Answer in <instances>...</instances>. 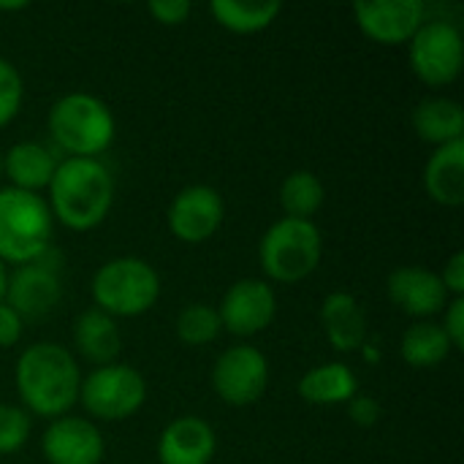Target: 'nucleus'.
I'll return each mask as SVG.
<instances>
[{"instance_id": "obj_1", "label": "nucleus", "mask_w": 464, "mask_h": 464, "mask_svg": "<svg viewBox=\"0 0 464 464\" xmlns=\"http://www.w3.org/2000/svg\"><path fill=\"white\" fill-rule=\"evenodd\" d=\"M14 386L27 413L54 421L79 402L82 372L65 345L33 343L16 359Z\"/></svg>"}, {"instance_id": "obj_2", "label": "nucleus", "mask_w": 464, "mask_h": 464, "mask_svg": "<svg viewBox=\"0 0 464 464\" xmlns=\"http://www.w3.org/2000/svg\"><path fill=\"white\" fill-rule=\"evenodd\" d=\"M46 190L52 218L65 228L84 234L109 218L114 204V174L98 158H63Z\"/></svg>"}, {"instance_id": "obj_3", "label": "nucleus", "mask_w": 464, "mask_h": 464, "mask_svg": "<svg viewBox=\"0 0 464 464\" xmlns=\"http://www.w3.org/2000/svg\"><path fill=\"white\" fill-rule=\"evenodd\" d=\"M46 130L68 158H98L117 136V122L106 101L92 92H68L46 114Z\"/></svg>"}, {"instance_id": "obj_4", "label": "nucleus", "mask_w": 464, "mask_h": 464, "mask_svg": "<svg viewBox=\"0 0 464 464\" xmlns=\"http://www.w3.org/2000/svg\"><path fill=\"white\" fill-rule=\"evenodd\" d=\"M54 218L44 196L0 188V261L24 266L52 250Z\"/></svg>"}, {"instance_id": "obj_5", "label": "nucleus", "mask_w": 464, "mask_h": 464, "mask_svg": "<svg viewBox=\"0 0 464 464\" xmlns=\"http://www.w3.org/2000/svg\"><path fill=\"white\" fill-rule=\"evenodd\" d=\"M163 283L158 269L139 256H120L98 266L90 283L92 307L117 318H136L150 313L160 299Z\"/></svg>"}, {"instance_id": "obj_6", "label": "nucleus", "mask_w": 464, "mask_h": 464, "mask_svg": "<svg viewBox=\"0 0 464 464\" xmlns=\"http://www.w3.org/2000/svg\"><path fill=\"white\" fill-rule=\"evenodd\" d=\"M324 256L321 228L313 220L280 218L272 223L258 242V264L266 283L294 285L307 280Z\"/></svg>"}, {"instance_id": "obj_7", "label": "nucleus", "mask_w": 464, "mask_h": 464, "mask_svg": "<svg viewBox=\"0 0 464 464\" xmlns=\"http://www.w3.org/2000/svg\"><path fill=\"white\" fill-rule=\"evenodd\" d=\"M79 402L95 421H125L144 408L147 381L136 367L111 362L82 378Z\"/></svg>"}, {"instance_id": "obj_8", "label": "nucleus", "mask_w": 464, "mask_h": 464, "mask_svg": "<svg viewBox=\"0 0 464 464\" xmlns=\"http://www.w3.org/2000/svg\"><path fill=\"white\" fill-rule=\"evenodd\" d=\"M411 71L430 87H446L459 79L464 63L462 30L449 19H427L408 41Z\"/></svg>"}, {"instance_id": "obj_9", "label": "nucleus", "mask_w": 464, "mask_h": 464, "mask_svg": "<svg viewBox=\"0 0 464 464\" xmlns=\"http://www.w3.org/2000/svg\"><path fill=\"white\" fill-rule=\"evenodd\" d=\"M212 389L234 408L258 402L269 389V359L253 345L226 348L212 367Z\"/></svg>"}, {"instance_id": "obj_10", "label": "nucleus", "mask_w": 464, "mask_h": 464, "mask_svg": "<svg viewBox=\"0 0 464 464\" xmlns=\"http://www.w3.org/2000/svg\"><path fill=\"white\" fill-rule=\"evenodd\" d=\"M169 231L185 245L212 239L226 220V201L212 185H188L169 204Z\"/></svg>"}, {"instance_id": "obj_11", "label": "nucleus", "mask_w": 464, "mask_h": 464, "mask_svg": "<svg viewBox=\"0 0 464 464\" xmlns=\"http://www.w3.org/2000/svg\"><path fill=\"white\" fill-rule=\"evenodd\" d=\"M63 299V283H60V264H49L46 253L24 266H16L8 275L5 285V304L22 318V321H41Z\"/></svg>"}, {"instance_id": "obj_12", "label": "nucleus", "mask_w": 464, "mask_h": 464, "mask_svg": "<svg viewBox=\"0 0 464 464\" xmlns=\"http://www.w3.org/2000/svg\"><path fill=\"white\" fill-rule=\"evenodd\" d=\"M220 324L234 337H253L272 326L277 315V296L272 283L261 277H245L231 283L218 307Z\"/></svg>"}, {"instance_id": "obj_13", "label": "nucleus", "mask_w": 464, "mask_h": 464, "mask_svg": "<svg viewBox=\"0 0 464 464\" xmlns=\"http://www.w3.org/2000/svg\"><path fill=\"white\" fill-rule=\"evenodd\" d=\"M353 19L370 41L400 46L427 22V5L421 0H364L353 5Z\"/></svg>"}, {"instance_id": "obj_14", "label": "nucleus", "mask_w": 464, "mask_h": 464, "mask_svg": "<svg viewBox=\"0 0 464 464\" xmlns=\"http://www.w3.org/2000/svg\"><path fill=\"white\" fill-rule=\"evenodd\" d=\"M41 454L49 464H101L106 457V440L95 421L60 416L44 430Z\"/></svg>"}, {"instance_id": "obj_15", "label": "nucleus", "mask_w": 464, "mask_h": 464, "mask_svg": "<svg viewBox=\"0 0 464 464\" xmlns=\"http://www.w3.org/2000/svg\"><path fill=\"white\" fill-rule=\"evenodd\" d=\"M386 294L394 307L413 318H432L454 299L449 296L438 272L424 266H400L386 280Z\"/></svg>"}, {"instance_id": "obj_16", "label": "nucleus", "mask_w": 464, "mask_h": 464, "mask_svg": "<svg viewBox=\"0 0 464 464\" xmlns=\"http://www.w3.org/2000/svg\"><path fill=\"white\" fill-rule=\"evenodd\" d=\"M155 451L160 464H209L218 451V435L209 421L179 416L160 432Z\"/></svg>"}, {"instance_id": "obj_17", "label": "nucleus", "mask_w": 464, "mask_h": 464, "mask_svg": "<svg viewBox=\"0 0 464 464\" xmlns=\"http://www.w3.org/2000/svg\"><path fill=\"white\" fill-rule=\"evenodd\" d=\"M321 326L326 343L337 353H359L367 343V313L362 302L348 291H334L321 304Z\"/></svg>"}, {"instance_id": "obj_18", "label": "nucleus", "mask_w": 464, "mask_h": 464, "mask_svg": "<svg viewBox=\"0 0 464 464\" xmlns=\"http://www.w3.org/2000/svg\"><path fill=\"white\" fill-rule=\"evenodd\" d=\"M54 152L41 141H16L3 152V177H8L11 188L19 190H46L52 182V174L57 169Z\"/></svg>"}, {"instance_id": "obj_19", "label": "nucleus", "mask_w": 464, "mask_h": 464, "mask_svg": "<svg viewBox=\"0 0 464 464\" xmlns=\"http://www.w3.org/2000/svg\"><path fill=\"white\" fill-rule=\"evenodd\" d=\"M73 348L92 367L117 362V356L122 351V334H120L117 321L111 315L101 313L98 307L84 310L73 324Z\"/></svg>"}, {"instance_id": "obj_20", "label": "nucleus", "mask_w": 464, "mask_h": 464, "mask_svg": "<svg viewBox=\"0 0 464 464\" xmlns=\"http://www.w3.org/2000/svg\"><path fill=\"white\" fill-rule=\"evenodd\" d=\"M427 196L440 207L464 204V141L438 147L424 166Z\"/></svg>"}, {"instance_id": "obj_21", "label": "nucleus", "mask_w": 464, "mask_h": 464, "mask_svg": "<svg viewBox=\"0 0 464 464\" xmlns=\"http://www.w3.org/2000/svg\"><path fill=\"white\" fill-rule=\"evenodd\" d=\"M296 392L307 405H348L359 392V378L345 362H324L299 378Z\"/></svg>"}, {"instance_id": "obj_22", "label": "nucleus", "mask_w": 464, "mask_h": 464, "mask_svg": "<svg viewBox=\"0 0 464 464\" xmlns=\"http://www.w3.org/2000/svg\"><path fill=\"white\" fill-rule=\"evenodd\" d=\"M413 130L421 141L443 147L464 141V109L454 98H424L413 109Z\"/></svg>"}, {"instance_id": "obj_23", "label": "nucleus", "mask_w": 464, "mask_h": 464, "mask_svg": "<svg viewBox=\"0 0 464 464\" xmlns=\"http://www.w3.org/2000/svg\"><path fill=\"white\" fill-rule=\"evenodd\" d=\"M451 351L454 348L446 332L435 321H416L413 326H408L400 343V353L413 370H435L451 356Z\"/></svg>"}, {"instance_id": "obj_24", "label": "nucleus", "mask_w": 464, "mask_h": 464, "mask_svg": "<svg viewBox=\"0 0 464 464\" xmlns=\"http://www.w3.org/2000/svg\"><path fill=\"white\" fill-rule=\"evenodd\" d=\"M215 22L237 35H253L266 30L283 11L277 0L269 3H239V0H215L209 5Z\"/></svg>"}, {"instance_id": "obj_25", "label": "nucleus", "mask_w": 464, "mask_h": 464, "mask_svg": "<svg viewBox=\"0 0 464 464\" xmlns=\"http://www.w3.org/2000/svg\"><path fill=\"white\" fill-rule=\"evenodd\" d=\"M277 196H280V207H283L285 218L310 220L324 207L326 188L318 174H313L307 169H296L280 182Z\"/></svg>"}, {"instance_id": "obj_26", "label": "nucleus", "mask_w": 464, "mask_h": 464, "mask_svg": "<svg viewBox=\"0 0 464 464\" xmlns=\"http://www.w3.org/2000/svg\"><path fill=\"white\" fill-rule=\"evenodd\" d=\"M220 332H223V324H220L218 307H209L204 302H190L177 315V337L190 348L215 343Z\"/></svg>"}, {"instance_id": "obj_27", "label": "nucleus", "mask_w": 464, "mask_h": 464, "mask_svg": "<svg viewBox=\"0 0 464 464\" xmlns=\"http://www.w3.org/2000/svg\"><path fill=\"white\" fill-rule=\"evenodd\" d=\"M30 438V413L22 405L0 402V457L16 454Z\"/></svg>"}, {"instance_id": "obj_28", "label": "nucleus", "mask_w": 464, "mask_h": 464, "mask_svg": "<svg viewBox=\"0 0 464 464\" xmlns=\"http://www.w3.org/2000/svg\"><path fill=\"white\" fill-rule=\"evenodd\" d=\"M22 103H24V79L8 57H0V128L16 120Z\"/></svg>"}, {"instance_id": "obj_29", "label": "nucleus", "mask_w": 464, "mask_h": 464, "mask_svg": "<svg viewBox=\"0 0 464 464\" xmlns=\"http://www.w3.org/2000/svg\"><path fill=\"white\" fill-rule=\"evenodd\" d=\"M150 16L166 27H177L182 22H188V16L193 14V3L190 0H152L147 5Z\"/></svg>"}, {"instance_id": "obj_30", "label": "nucleus", "mask_w": 464, "mask_h": 464, "mask_svg": "<svg viewBox=\"0 0 464 464\" xmlns=\"http://www.w3.org/2000/svg\"><path fill=\"white\" fill-rule=\"evenodd\" d=\"M440 329L446 332L449 343L454 351H462L464 348V296H454L446 310H443V324Z\"/></svg>"}, {"instance_id": "obj_31", "label": "nucleus", "mask_w": 464, "mask_h": 464, "mask_svg": "<svg viewBox=\"0 0 464 464\" xmlns=\"http://www.w3.org/2000/svg\"><path fill=\"white\" fill-rule=\"evenodd\" d=\"M383 416V408L375 397H367V394H356L351 402H348V419L356 424V427H375Z\"/></svg>"}, {"instance_id": "obj_32", "label": "nucleus", "mask_w": 464, "mask_h": 464, "mask_svg": "<svg viewBox=\"0 0 464 464\" xmlns=\"http://www.w3.org/2000/svg\"><path fill=\"white\" fill-rule=\"evenodd\" d=\"M24 334V321L3 302L0 304V348H14Z\"/></svg>"}, {"instance_id": "obj_33", "label": "nucleus", "mask_w": 464, "mask_h": 464, "mask_svg": "<svg viewBox=\"0 0 464 464\" xmlns=\"http://www.w3.org/2000/svg\"><path fill=\"white\" fill-rule=\"evenodd\" d=\"M440 280L449 291V296H464V250L451 253V258L446 261Z\"/></svg>"}, {"instance_id": "obj_34", "label": "nucleus", "mask_w": 464, "mask_h": 464, "mask_svg": "<svg viewBox=\"0 0 464 464\" xmlns=\"http://www.w3.org/2000/svg\"><path fill=\"white\" fill-rule=\"evenodd\" d=\"M359 353H362V356H364V362H370V364H375V362H381V351H378L375 345H370V343H364Z\"/></svg>"}, {"instance_id": "obj_35", "label": "nucleus", "mask_w": 464, "mask_h": 464, "mask_svg": "<svg viewBox=\"0 0 464 464\" xmlns=\"http://www.w3.org/2000/svg\"><path fill=\"white\" fill-rule=\"evenodd\" d=\"M5 285H8V266L0 261V304H3V299H5Z\"/></svg>"}, {"instance_id": "obj_36", "label": "nucleus", "mask_w": 464, "mask_h": 464, "mask_svg": "<svg viewBox=\"0 0 464 464\" xmlns=\"http://www.w3.org/2000/svg\"><path fill=\"white\" fill-rule=\"evenodd\" d=\"M27 8V3L24 0H14V3H0V11H5V14H11V11H24Z\"/></svg>"}, {"instance_id": "obj_37", "label": "nucleus", "mask_w": 464, "mask_h": 464, "mask_svg": "<svg viewBox=\"0 0 464 464\" xmlns=\"http://www.w3.org/2000/svg\"><path fill=\"white\" fill-rule=\"evenodd\" d=\"M0 177H3V150H0Z\"/></svg>"}]
</instances>
